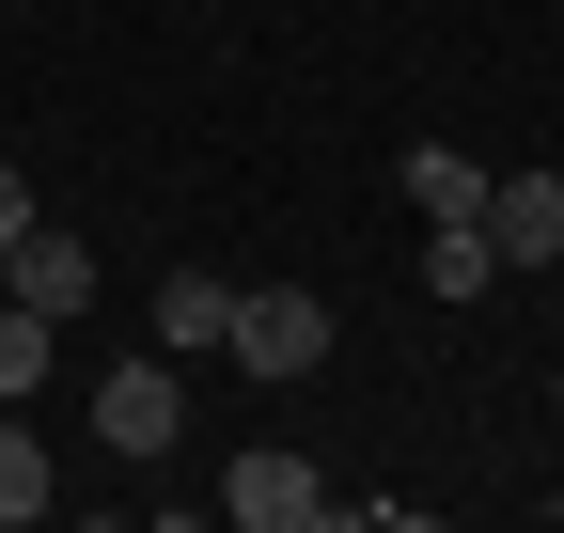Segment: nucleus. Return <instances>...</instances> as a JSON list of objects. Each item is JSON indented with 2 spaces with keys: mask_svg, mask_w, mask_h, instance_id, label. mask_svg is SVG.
<instances>
[{
  "mask_svg": "<svg viewBox=\"0 0 564 533\" xmlns=\"http://www.w3.org/2000/svg\"><path fill=\"white\" fill-rule=\"evenodd\" d=\"M236 377H314L329 361V298L314 283H236V346H220Z\"/></svg>",
  "mask_w": 564,
  "mask_h": 533,
  "instance_id": "nucleus-1",
  "label": "nucleus"
},
{
  "mask_svg": "<svg viewBox=\"0 0 564 533\" xmlns=\"http://www.w3.org/2000/svg\"><path fill=\"white\" fill-rule=\"evenodd\" d=\"M486 251L533 266V283L564 266V173H549V157H533V173H486Z\"/></svg>",
  "mask_w": 564,
  "mask_h": 533,
  "instance_id": "nucleus-3",
  "label": "nucleus"
},
{
  "mask_svg": "<svg viewBox=\"0 0 564 533\" xmlns=\"http://www.w3.org/2000/svg\"><path fill=\"white\" fill-rule=\"evenodd\" d=\"M47 518V439H32V409H0V533H32Z\"/></svg>",
  "mask_w": 564,
  "mask_h": 533,
  "instance_id": "nucleus-9",
  "label": "nucleus"
},
{
  "mask_svg": "<svg viewBox=\"0 0 564 533\" xmlns=\"http://www.w3.org/2000/svg\"><path fill=\"white\" fill-rule=\"evenodd\" d=\"M95 439H110V455H173V439H188V377H173L158 346L110 361V377H95Z\"/></svg>",
  "mask_w": 564,
  "mask_h": 533,
  "instance_id": "nucleus-2",
  "label": "nucleus"
},
{
  "mask_svg": "<svg viewBox=\"0 0 564 533\" xmlns=\"http://www.w3.org/2000/svg\"><path fill=\"white\" fill-rule=\"evenodd\" d=\"M549 518H564V487H549Z\"/></svg>",
  "mask_w": 564,
  "mask_h": 533,
  "instance_id": "nucleus-14",
  "label": "nucleus"
},
{
  "mask_svg": "<svg viewBox=\"0 0 564 533\" xmlns=\"http://www.w3.org/2000/svg\"><path fill=\"white\" fill-rule=\"evenodd\" d=\"M47 361H63V314L0 298V409H32V392H47Z\"/></svg>",
  "mask_w": 564,
  "mask_h": 533,
  "instance_id": "nucleus-8",
  "label": "nucleus"
},
{
  "mask_svg": "<svg viewBox=\"0 0 564 533\" xmlns=\"http://www.w3.org/2000/svg\"><path fill=\"white\" fill-rule=\"evenodd\" d=\"M158 346L173 361H220L236 346V283H220V266H173V283H158Z\"/></svg>",
  "mask_w": 564,
  "mask_h": 533,
  "instance_id": "nucleus-5",
  "label": "nucleus"
},
{
  "mask_svg": "<svg viewBox=\"0 0 564 533\" xmlns=\"http://www.w3.org/2000/svg\"><path fill=\"white\" fill-rule=\"evenodd\" d=\"M549 409H564V377H549Z\"/></svg>",
  "mask_w": 564,
  "mask_h": 533,
  "instance_id": "nucleus-13",
  "label": "nucleus"
},
{
  "mask_svg": "<svg viewBox=\"0 0 564 533\" xmlns=\"http://www.w3.org/2000/svg\"><path fill=\"white\" fill-rule=\"evenodd\" d=\"M423 283H440V298H486V283H502V251H486V220H455V236H423Z\"/></svg>",
  "mask_w": 564,
  "mask_h": 533,
  "instance_id": "nucleus-10",
  "label": "nucleus"
},
{
  "mask_svg": "<svg viewBox=\"0 0 564 533\" xmlns=\"http://www.w3.org/2000/svg\"><path fill=\"white\" fill-rule=\"evenodd\" d=\"M0 266H17V298H32V314H63V329L95 314V251H79V236H47V220H32V236L0 251Z\"/></svg>",
  "mask_w": 564,
  "mask_h": 533,
  "instance_id": "nucleus-6",
  "label": "nucleus"
},
{
  "mask_svg": "<svg viewBox=\"0 0 564 533\" xmlns=\"http://www.w3.org/2000/svg\"><path fill=\"white\" fill-rule=\"evenodd\" d=\"M17 236H32V173L0 157V251H17Z\"/></svg>",
  "mask_w": 564,
  "mask_h": 533,
  "instance_id": "nucleus-11",
  "label": "nucleus"
},
{
  "mask_svg": "<svg viewBox=\"0 0 564 533\" xmlns=\"http://www.w3.org/2000/svg\"><path fill=\"white\" fill-rule=\"evenodd\" d=\"M0 298H17V266H0Z\"/></svg>",
  "mask_w": 564,
  "mask_h": 533,
  "instance_id": "nucleus-12",
  "label": "nucleus"
},
{
  "mask_svg": "<svg viewBox=\"0 0 564 533\" xmlns=\"http://www.w3.org/2000/svg\"><path fill=\"white\" fill-rule=\"evenodd\" d=\"M408 220H423V236L486 220V157H455V142H408Z\"/></svg>",
  "mask_w": 564,
  "mask_h": 533,
  "instance_id": "nucleus-7",
  "label": "nucleus"
},
{
  "mask_svg": "<svg viewBox=\"0 0 564 533\" xmlns=\"http://www.w3.org/2000/svg\"><path fill=\"white\" fill-rule=\"evenodd\" d=\"M220 518L236 533H299V518H329V487L299 471V455H236V471H220Z\"/></svg>",
  "mask_w": 564,
  "mask_h": 533,
  "instance_id": "nucleus-4",
  "label": "nucleus"
}]
</instances>
